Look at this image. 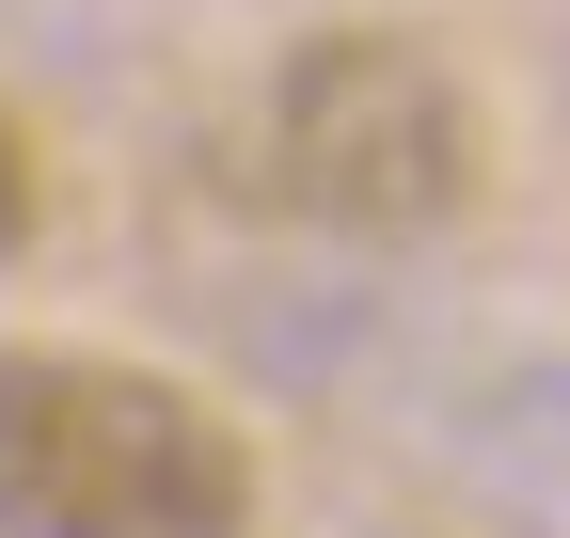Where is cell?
Returning <instances> with one entry per match:
<instances>
[{
  "instance_id": "cell-3",
  "label": "cell",
  "mask_w": 570,
  "mask_h": 538,
  "mask_svg": "<svg viewBox=\"0 0 570 538\" xmlns=\"http://www.w3.org/2000/svg\"><path fill=\"white\" fill-rule=\"evenodd\" d=\"M32 222H48V175H32V127L0 111V269L32 253Z\"/></svg>"
},
{
  "instance_id": "cell-1",
  "label": "cell",
  "mask_w": 570,
  "mask_h": 538,
  "mask_svg": "<svg viewBox=\"0 0 570 538\" xmlns=\"http://www.w3.org/2000/svg\"><path fill=\"white\" fill-rule=\"evenodd\" d=\"M254 444L223 396L111 349H0V538H238Z\"/></svg>"
},
{
  "instance_id": "cell-2",
  "label": "cell",
  "mask_w": 570,
  "mask_h": 538,
  "mask_svg": "<svg viewBox=\"0 0 570 538\" xmlns=\"http://www.w3.org/2000/svg\"><path fill=\"white\" fill-rule=\"evenodd\" d=\"M238 175L285 222H333V238H444L491 190V127L428 32H302L254 80Z\"/></svg>"
}]
</instances>
